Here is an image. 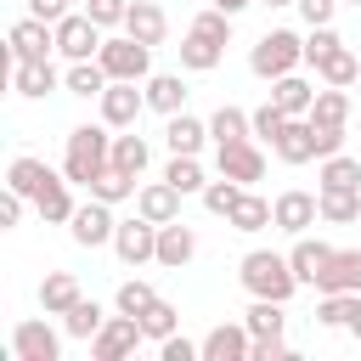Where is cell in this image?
<instances>
[{
	"label": "cell",
	"mask_w": 361,
	"mask_h": 361,
	"mask_svg": "<svg viewBox=\"0 0 361 361\" xmlns=\"http://www.w3.org/2000/svg\"><path fill=\"white\" fill-rule=\"evenodd\" d=\"M107 164H113V135L102 124H73L68 130V147H62V175L73 186H90Z\"/></svg>",
	"instance_id": "1"
},
{
	"label": "cell",
	"mask_w": 361,
	"mask_h": 361,
	"mask_svg": "<svg viewBox=\"0 0 361 361\" xmlns=\"http://www.w3.org/2000/svg\"><path fill=\"white\" fill-rule=\"evenodd\" d=\"M237 276H243V288H248L254 299H282V305H288L293 288H299L288 254H271V248H248L243 265H237Z\"/></svg>",
	"instance_id": "2"
},
{
	"label": "cell",
	"mask_w": 361,
	"mask_h": 361,
	"mask_svg": "<svg viewBox=\"0 0 361 361\" xmlns=\"http://www.w3.org/2000/svg\"><path fill=\"white\" fill-rule=\"evenodd\" d=\"M299 62H305V39H299L293 28H271V34H259L254 51H248V68H254L259 79H282V73H293Z\"/></svg>",
	"instance_id": "3"
},
{
	"label": "cell",
	"mask_w": 361,
	"mask_h": 361,
	"mask_svg": "<svg viewBox=\"0 0 361 361\" xmlns=\"http://www.w3.org/2000/svg\"><path fill=\"white\" fill-rule=\"evenodd\" d=\"M96 62L107 68V79H147L152 73V45H141L135 34H118V39H102Z\"/></svg>",
	"instance_id": "4"
},
{
	"label": "cell",
	"mask_w": 361,
	"mask_h": 361,
	"mask_svg": "<svg viewBox=\"0 0 361 361\" xmlns=\"http://www.w3.org/2000/svg\"><path fill=\"white\" fill-rule=\"evenodd\" d=\"M102 39H107V28H102L90 11H68V17L56 23V51H62L68 62H85V56H96V51H102Z\"/></svg>",
	"instance_id": "5"
},
{
	"label": "cell",
	"mask_w": 361,
	"mask_h": 361,
	"mask_svg": "<svg viewBox=\"0 0 361 361\" xmlns=\"http://www.w3.org/2000/svg\"><path fill=\"white\" fill-rule=\"evenodd\" d=\"M141 338H147V333H141V316H124V310H118V316H107L102 333L90 338V355H96V361H124V355H135Z\"/></svg>",
	"instance_id": "6"
},
{
	"label": "cell",
	"mask_w": 361,
	"mask_h": 361,
	"mask_svg": "<svg viewBox=\"0 0 361 361\" xmlns=\"http://www.w3.org/2000/svg\"><path fill=\"white\" fill-rule=\"evenodd\" d=\"M96 102H102V124L107 130H130L141 118V107H147V90H135V79H113Z\"/></svg>",
	"instance_id": "7"
},
{
	"label": "cell",
	"mask_w": 361,
	"mask_h": 361,
	"mask_svg": "<svg viewBox=\"0 0 361 361\" xmlns=\"http://www.w3.org/2000/svg\"><path fill=\"white\" fill-rule=\"evenodd\" d=\"M68 231H73V243H79V248H102V243H113V231H118L113 203H102V197L79 203V209H73V220H68Z\"/></svg>",
	"instance_id": "8"
},
{
	"label": "cell",
	"mask_w": 361,
	"mask_h": 361,
	"mask_svg": "<svg viewBox=\"0 0 361 361\" xmlns=\"http://www.w3.org/2000/svg\"><path fill=\"white\" fill-rule=\"evenodd\" d=\"M11 355L17 361H62V338L51 333V322L28 316V322L11 327Z\"/></svg>",
	"instance_id": "9"
},
{
	"label": "cell",
	"mask_w": 361,
	"mask_h": 361,
	"mask_svg": "<svg viewBox=\"0 0 361 361\" xmlns=\"http://www.w3.org/2000/svg\"><path fill=\"white\" fill-rule=\"evenodd\" d=\"M113 248H118V259H124V265H147V259H158V226H152L147 214H135V220H118V231H113Z\"/></svg>",
	"instance_id": "10"
},
{
	"label": "cell",
	"mask_w": 361,
	"mask_h": 361,
	"mask_svg": "<svg viewBox=\"0 0 361 361\" xmlns=\"http://www.w3.org/2000/svg\"><path fill=\"white\" fill-rule=\"evenodd\" d=\"M310 288L316 293H361V248H333Z\"/></svg>",
	"instance_id": "11"
},
{
	"label": "cell",
	"mask_w": 361,
	"mask_h": 361,
	"mask_svg": "<svg viewBox=\"0 0 361 361\" xmlns=\"http://www.w3.org/2000/svg\"><path fill=\"white\" fill-rule=\"evenodd\" d=\"M56 85H62V79H56L51 56H11V90H17V96L39 102V96H51Z\"/></svg>",
	"instance_id": "12"
},
{
	"label": "cell",
	"mask_w": 361,
	"mask_h": 361,
	"mask_svg": "<svg viewBox=\"0 0 361 361\" xmlns=\"http://www.w3.org/2000/svg\"><path fill=\"white\" fill-rule=\"evenodd\" d=\"M271 214H276V226H282V231L305 237V231H310V226L322 220V197H316V192H299V186H293V192H282V197L271 203Z\"/></svg>",
	"instance_id": "13"
},
{
	"label": "cell",
	"mask_w": 361,
	"mask_h": 361,
	"mask_svg": "<svg viewBox=\"0 0 361 361\" xmlns=\"http://www.w3.org/2000/svg\"><path fill=\"white\" fill-rule=\"evenodd\" d=\"M248 350H254L248 322H220L203 333V361H248Z\"/></svg>",
	"instance_id": "14"
},
{
	"label": "cell",
	"mask_w": 361,
	"mask_h": 361,
	"mask_svg": "<svg viewBox=\"0 0 361 361\" xmlns=\"http://www.w3.org/2000/svg\"><path fill=\"white\" fill-rule=\"evenodd\" d=\"M6 39H11V56H51V51H56V23H45V17H17Z\"/></svg>",
	"instance_id": "15"
},
{
	"label": "cell",
	"mask_w": 361,
	"mask_h": 361,
	"mask_svg": "<svg viewBox=\"0 0 361 361\" xmlns=\"http://www.w3.org/2000/svg\"><path fill=\"white\" fill-rule=\"evenodd\" d=\"M180 197H186V192H175L169 180H147V186L135 192V214H147L152 226H169V220H180Z\"/></svg>",
	"instance_id": "16"
},
{
	"label": "cell",
	"mask_w": 361,
	"mask_h": 361,
	"mask_svg": "<svg viewBox=\"0 0 361 361\" xmlns=\"http://www.w3.org/2000/svg\"><path fill=\"white\" fill-rule=\"evenodd\" d=\"M220 175H231L237 186H254L265 175V152L254 141H231V147H220Z\"/></svg>",
	"instance_id": "17"
},
{
	"label": "cell",
	"mask_w": 361,
	"mask_h": 361,
	"mask_svg": "<svg viewBox=\"0 0 361 361\" xmlns=\"http://www.w3.org/2000/svg\"><path fill=\"white\" fill-rule=\"evenodd\" d=\"M124 34H135L141 45H164V34H169V17H164V6H158V0H130Z\"/></svg>",
	"instance_id": "18"
},
{
	"label": "cell",
	"mask_w": 361,
	"mask_h": 361,
	"mask_svg": "<svg viewBox=\"0 0 361 361\" xmlns=\"http://www.w3.org/2000/svg\"><path fill=\"white\" fill-rule=\"evenodd\" d=\"M192 254H197V231H192L186 220H169V226H158V265L180 271Z\"/></svg>",
	"instance_id": "19"
},
{
	"label": "cell",
	"mask_w": 361,
	"mask_h": 361,
	"mask_svg": "<svg viewBox=\"0 0 361 361\" xmlns=\"http://www.w3.org/2000/svg\"><path fill=\"white\" fill-rule=\"evenodd\" d=\"M79 299H85V293H79V276H73V271H51V276L39 282V310H45V316H68Z\"/></svg>",
	"instance_id": "20"
},
{
	"label": "cell",
	"mask_w": 361,
	"mask_h": 361,
	"mask_svg": "<svg viewBox=\"0 0 361 361\" xmlns=\"http://www.w3.org/2000/svg\"><path fill=\"white\" fill-rule=\"evenodd\" d=\"M271 102L288 113V118H310V102H316V85H305L299 73H282L271 79Z\"/></svg>",
	"instance_id": "21"
},
{
	"label": "cell",
	"mask_w": 361,
	"mask_h": 361,
	"mask_svg": "<svg viewBox=\"0 0 361 361\" xmlns=\"http://www.w3.org/2000/svg\"><path fill=\"white\" fill-rule=\"evenodd\" d=\"M276 158H282V164H310V158H316V130H310V118H288V124H282Z\"/></svg>",
	"instance_id": "22"
},
{
	"label": "cell",
	"mask_w": 361,
	"mask_h": 361,
	"mask_svg": "<svg viewBox=\"0 0 361 361\" xmlns=\"http://www.w3.org/2000/svg\"><path fill=\"white\" fill-rule=\"evenodd\" d=\"M147 107L152 113H186V85H180V73H147Z\"/></svg>",
	"instance_id": "23"
},
{
	"label": "cell",
	"mask_w": 361,
	"mask_h": 361,
	"mask_svg": "<svg viewBox=\"0 0 361 361\" xmlns=\"http://www.w3.org/2000/svg\"><path fill=\"white\" fill-rule=\"evenodd\" d=\"M209 135H214V147H231V141H254V113H243V107H214V118H209Z\"/></svg>",
	"instance_id": "24"
},
{
	"label": "cell",
	"mask_w": 361,
	"mask_h": 361,
	"mask_svg": "<svg viewBox=\"0 0 361 361\" xmlns=\"http://www.w3.org/2000/svg\"><path fill=\"white\" fill-rule=\"evenodd\" d=\"M51 180H56V175H51V164H39V158H11V169H6V186H11V192H23L28 203H34Z\"/></svg>",
	"instance_id": "25"
},
{
	"label": "cell",
	"mask_w": 361,
	"mask_h": 361,
	"mask_svg": "<svg viewBox=\"0 0 361 361\" xmlns=\"http://www.w3.org/2000/svg\"><path fill=\"white\" fill-rule=\"evenodd\" d=\"M68 186H73V180H68V175H56V180L34 197V209H39V220H45V226H68V220H73V209H79V203H73V192H68Z\"/></svg>",
	"instance_id": "26"
},
{
	"label": "cell",
	"mask_w": 361,
	"mask_h": 361,
	"mask_svg": "<svg viewBox=\"0 0 361 361\" xmlns=\"http://www.w3.org/2000/svg\"><path fill=\"white\" fill-rule=\"evenodd\" d=\"M226 226H231V231H265V226H276V214H271V203H265L259 192H248V186H243V197L231 203Z\"/></svg>",
	"instance_id": "27"
},
{
	"label": "cell",
	"mask_w": 361,
	"mask_h": 361,
	"mask_svg": "<svg viewBox=\"0 0 361 361\" xmlns=\"http://www.w3.org/2000/svg\"><path fill=\"white\" fill-rule=\"evenodd\" d=\"M220 56H226V45H220V39H209V34L186 28V39H180V68L209 73V68H220Z\"/></svg>",
	"instance_id": "28"
},
{
	"label": "cell",
	"mask_w": 361,
	"mask_h": 361,
	"mask_svg": "<svg viewBox=\"0 0 361 361\" xmlns=\"http://www.w3.org/2000/svg\"><path fill=\"white\" fill-rule=\"evenodd\" d=\"M316 73H322V85H338V90H344V85H355V79H361V62H355V51L338 39V45L316 62Z\"/></svg>",
	"instance_id": "29"
},
{
	"label": "cell",
	"mask_w": 361,
	"mask_h": 361,
	"mask_svg": "<svg viewBox=\"0 0 361 361\" xmlns=\"http://www.w3.org/2000/svg\"><path fill=\"white\" fill-rule=\"evenodd\" d=\"M107 85H113V79H107V68H102L96 56H85V62H73V68L62 73V90H68V96H102Z\"/></svg>",
	"instance_id": "30"
},
{
	"label": "cell",
	"mask_w": 361,
	"mask_h": 361,
	"mask_svg": "<svg viewBox=\"0 0 361 361\" xmlns=\"http://www.w3.org/2000/svg\"><path fill=\"white\" fill-rule=\"evenodd\" d=\"M164 141H169V152H197V147L209 141V124H203V118H192V113H169Z\"/></svg>",
	"instance_id": "31"
},
{
	"label": "cell",
	"mask_w": 361,
	"mask_h": 361,
	"mask_svg": "<svg viewBox=\"0 0 361 361\" xmlns=\"http://www.w3.org/2000/svg\"><path fill=\"white\" fill-rule=\"evenodd\" d=\"M316 192H361V158H344V152L322 158V186Z\"/></svg>",
	"instance_id": "32"
},
{
	"label": "cell",
	"mask_w": 361,
	"mask_h": 361,
	"mask_svg": "<svg viewBox=\"0 0 361 361\" xmlns=\"http://www.w3.org/2000/svg\"><path fill=\"white\" fill-rule=\"evenodd\" d=\"M327 254H333V243H322V237H299V243L288 248V265H293L299 282H316V271L327 265Z\"/></svg>",
	"instance_id": "33"
},
{
	"label": "cell",
	"mask_w": 361,
	"mask_h": 361,
	"mask_svg": "<svg viewBox=\"0 0 361 361\" xmlns=\"http://www.w3.org/2000/svg\"><path fill=\"white\" fill-rule=\"evenodd\" d=\"M243 322H248V333H254V338H282L288 310H282V299H254V305L243 310Z\"/></svg>",
	"instance_id": "34"
},
{
	"label": "cell",
	"mask_w": 361,
	"mask_h": 361,
	"mask_svg": "<svg viewBox=\"0 0 361 361\" xmlns=\"http://www.w3.org/2000/svg\"><path fill=\"white\" fill-rule=\"evenodd\" d=\"M141 186H135V175L130 169H118V164H107L96 180H90V197H102V203H124V197H135Z\"/></svg>",
	"instance_id": "35"
},
{
	"label": "cell",
	"mask_w": 361,
	"mask_h": 361,
	"mask_svg": "<svg viewBox=\"0 0 361 361\" xmlns=\"http://www.w3.org/2000/svg\"><path fill=\"white\" fill-rule=\"evenodd\" d=\"M164 180H169L175 192H203V186H209V180H203L197 152H175V158H169V169H164Z\"/></svg>",
	"instance_id": "36"
},
{
	"label": "cell",
	"mask_w": 361,
	"mask_h": 361,
	"mask_svg": "<svg viewBox=\"0 0 361 361\" xmlns=\"http://www.w3.org/2000/svg\"><path fill=\"white\" fill-rule=\"evenodd\" d=\"M316 197H322V220H327V226L361 220V192H316Z\"/></svg>",
	"instance_id": "37"
},
{
	"label": "cell",
	"mask_w": 361,
	"mask_h": 361,
	"mask_svg": "<svg viewBox=\"0 0 361 361\" xmlns=\"http://www.w3.org/2000/svg\"><path fill=\"white\" fill-rule=\"evenodd\" d=\"M113 305H118L124 316H147V310L158 305V293H152V282H141V276H130V282H118V293H113Z\"/></svg>",
	"instance_id": "38"
},
{
	"label": "cell",
	"mask_w": 361,
	"mask_h": 361,
	"mask_svg": "<svg viewBox=\"0 0 361 361\" xmlns=\"http://www.w3.org/2000/svg\"><path fill=\"white\" fill-rule=\"evenodd\" d=\"M102 322H107V316H102V305H96V299H79V305L62 316L68 338H96V333H102Z\"/></svg>",
	"instance_id": "39"
},
{
	"label": "cell",
	"mask_w": 361,
	"mask_h": 361,
	"mask_svg": "<svg viewBox=\"0 0 361 361\" xmlns=\"http://www.w3.org/2000/svg\"><path fill=\"white\" fill-rule=\"evenodd\" d=\"M310 118H316V124H344V118H350V96H344L338 85L316 90V102H310Z\"/></svg>",
	"instance_id": "40"
},
{
	"label": "cell",
	"mask_w": 361,
	"mask_h": 361,
	"mask_svg": "<svg viewBox=\"0 0 361 361\" xmlns=\"http://www.w3.org/2000/svg\"><path fill=\"white\" fill-rule=\"evenodd\" d=\"M147 158H152V152H147V141H141L135 130H130V135H113V164H118V169L141 175V169H147Z\"/></svg>",
	"instance_id": "41"
},
{
	"label": "cell",
	"mask_w": 361,
	"mask_h": 361,
	"mask_svg": "<svg viewBox=\"0 0 361 361\" xmlns=\"http://www.w3.org/2000/svg\"><path fill=\"white\" fill-rule=\"evenodd\" d=\"M175 327H180V310H175V305H169V299H158V305H152V310H147V316H141V333H147V338H152V344H164V338H169V333H175Z\"/></svg>",
	"instance_id": "42"
},
{
	"label": "cell",
	"mask_w": 361,
	"mask_h": 361,
	"mask_svg": "<svg viewBox=\"0 0 361 361\" xmlns=\"http://www.w3.org/2000/svg\"><path fill=\"white\" fill-rule=\"evenodd\" d=\"M237 197H243V186H237L231 175H220V180H209V186H203V209H209V214H220V220L231 214V203H237Z\"/></svg>",
	"instance_id": "43"
},
{
	"label": "cell",
	"mask_w": 361,
	"mask_h": 361,
	"mask_svg": "<svg viewBox=\"0 0 361 361\" xmlns=\"http://www.w3.org/2000/svg\"><path fill=\"white\" fill-rule=\"evenodd\" d=\"M282 124H288V113H282L276 102H265V107H254V135H259V141H271V147H276V135H282Z\"/></svg>",
	"instance_id": "44"
},
{
	"label": "cell",
	"mask_w": 361,
	"mask_h": 361,
	"mask_svg": "<svg viewBox=\"0 0 361 361\" xmlns=\"http://www.w3.org/2000/svg\"><path fill=\"white\" fill-rule=\"evenodd\" d=\"M350 299H355V293H322L316 322H322V327H344V322H350Z\"/></svg>",
	"instance_id": "45"
},
{
	"label": "cell",
	"mask_w": 361,
	"mask_h": 361,
	"mask_svg": "<svg viewBox=\"0 0 361 361\" xmlns=\"http://www.w3.org/2000/svg\"><path fill=\"white\" fill-rule=\"evenodd\" d=\"M333 45H338V34H333V23H316V28L305 34V62L316 68V62H322V56H327Z\"/></svg>",
	"instance_id": "46"
},
{
	"label": "cell",
	"mask_w": 361,
	"mask_h": 361,
	"mask_svg": "<svg viewBox=\"0 0 361 361\" xmlns=\"http://www.w3.org/2000/svg\"><path fill=\"white\" fill-rule=\"evenodd\" d=\"M85 11H90L102 28H124V17H130V0H85Z\"/></svg>",
	"instance_id": "47"
},
{
	"label": "cell",
	"mask_w": 361,
	"mask_h": 361,
	"mask_svg": "<svg viewBox=\"0 0 361 361\" xmlns=\"http://www.w3.org/2000/svg\"><path fill=\"white\" fill-rule=\"evenodd\" d=\"M310 130H316V158L344 152V124H316V118H310Z\"/></svg>",
	"instance_id": "48"
},
{
	"label": "cell",
	"mask_w": 361,
	"mask_h": 361,
	"mask_svg": "<svg viewBox=\"0 0 361 361\" xmlns=\"http://www.w3.org/2000/svg\"><path fill=\"white\" fill-rule=\"evenodd\" d=\"M158 355H164V361H203V344H192V338L169 333V338L158 344Z\"/></svg>",
	"instance_id": "49"
},
{
	"label": "cell",
	"mask_w": 361,
	"mask_h": 361,
	"mask_svg": "<svg viewBox=\"0 0 361 361\" xmlns=\"http://www.w3.org/2000/svg\"><path fill=\"white\" fill-rule=\"evenodd\" d=\"M23 203H28V197H23V192H11V186H6V197H0V231H11V226H17V220H23Z\"/></svg>",
	"instance_id": "50"
},
{
	"label": "cell",
	"mask_w": 361,
	"mask_h": 361,
	"mask_svg": "<svg viewBox=\"0 0 361 361\" xmlns=\"http://www.w3.org/2000/svg\"><path fill=\"white\" fill-rule=\"evenodd\" d=\"M333 11H338V0H299V17L316 28V23H333Z\"/></svg>",
	"instance_id": "51"
},
{
	"label": "cell",
	"mask_w": 361,
	"mask_h": 361,
	"mask_svg": "<svg viewBox=\"0 0 361 361\" xmlns=\"http://www.w3.org/2000/svg\"><path fill=\"white\" fill-rule=\"evenodd\" d=\"M248 361H288V344H282V338H254Z\"/></svg>",
	"instance_id": "52"
},
{
	"label": "cell",
	"mask_w": 361,
	"mask_h": 361,
	"mask_svg": "<svg viewBox=\"0 0 361 361\" xmlns=\"http://www.w3.org/2000/svg\"><path fill=\"white\" fill-rule=\"evenodd\" d=\"M28 17H45V23H62V17H68V0H28Z\"/></svg>",
	"instance_id": "53"
},
{
	"label": "cell",
	"mask_w": 361,
	"mask_h": 361,
	"mask_svg": "<svg viewBox=\"0 0 361 361\" xmlns=\"http://www.w3.org/2000/svg\"><path fill=\"white\" fill-rule=\"evenodd\" d=\"M344 333H350V338H361V293L350 299V322H344Z\"/></svg>",
	"instance_id": "54"
},
{
	"label": "cell",
	"mask_w": 361,
	"mask_h": 361,
	"mask_svg": "<svg viewBox=\"0 0 361 361\" xmlns=\"http://www.w3.org/2000/svg\"><path fill=\"white\" fill-rule=\"evenodd\" d=\"M209 6H220V11H231V17H237V11H243V6H254V0H209Z\"/></svg>",
	"instance_id": "55"
},
{
	"label": "cell",
	"mask_w": 361,
	"mask_h": 361,
	"mask_svg": "<svg viewBox=\"0 0 361 361\" xmlns=\"http://www.w3.org/2000/svg\"><path fill=\"white\" fill-rule=\"evenodd\" d=\"M265 6H299V0H265Z\"/></svg>",
	"instance_id": "56"
},
{
	"label": "cell",
	"mask_w": 361,
	"mask_h": 361,
	"mask_svg": "<svg viewBox=\"0 0 361 361\" xmlns=\"http://www.w3.org/2000/svg\"><path fill=\"white\" fill-rule=\"evenodd\" d=\"M355 6H361V0H355Z\"/></svg>",
	"instance_id": "57"
}]
</instances>
